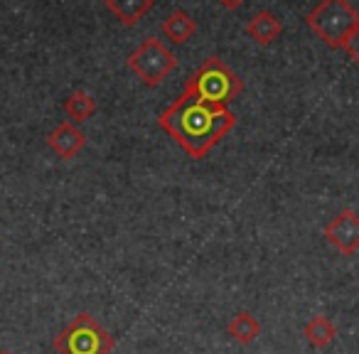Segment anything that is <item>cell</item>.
I'll return each instance as SVG.
<instances>
[{
  "label": "cell",
  "mask_w": 359,
  "mask_h": 354,
  "mask_svg": "<svg viewBox=\"0 0 359 354\" xmlns=\"http://www.w3.org/2000/svg\"><path fill=\"white\" fill-rule=\"evenodd\" d=\"M305 22L330 50H339L354 27H359V13L347 0H320Z\"/></svg>",
  "instance_id": "3"
},
{
  "label": "cell",
  "mask_w": 359,
  "mask_h": 354,
  "mask_svg": "<svg viewBox=\"0 0 359 354\" xmlns=\"http://www.w3.org/2000/svg\"><path fill=\"white\" fill-rule=\"evenodd\" d=\"M325 236L337 251L344 256H352L359 251V215L354 210H342L327 226H325Z\"/></svg>",
  "instance_id": "6"
},
{
  "label": "cell",
  "mask_w": 359,
  "mask_h": 354,
  "mask_svg": "<svg viewBox=\"0 0 359 354\" xmlns=\"http://www.w3.org/2000/svg\"><path fill=\"white\" fill-rule=\"evenodd\" d=\"M65 111L72 123H84L86 118H91V116L96 114V101L91 99L89 91L76 89V91H72L69 99L65 101Z\"/></svg>",
  "instance_id": "11"
},
{
  "label": "cell",
  "mask_w": 359,
  "mask_h": 354,
  "mask_svg": "<svg viewBox=\"0 0 359 354\" xmlns=\"http://www.w3.org/2000/svg\"><path fill=\"white\" fill-rule=\"evenodd\" d=\"M334 334H337V327H334L332 320L325 318V315H318V318L310 320V322L305 325V337H308V342L318 349L327 347V344L334 339Z\"/></svg>",
  "instance_id": "12"
},
{
  "label": "cell",
  "mask_w": 359,
  "mask_h": 354,
  "mask_svg": "<svg viewBox=\"0 0 359 354\" xmlns=\"http://www.w3.org/2000/svg\"><path fill=\"white\" fill-rule=\"evenodd\" d=\"M128 67L133 74H138V79L143 81L145 86L155 89L170 72H175L177 57L163 45V40L150 35V37H145L138 45V50L128 57Z\"/></svg>",
  "instance_id": "5"
},
{
  "label": "cell",
  "mask_w": 359,
  "mask_h": 354,
  "mask_svg": "<svg viewBox=\"0 0 359 354\" xmlns=\"http://www.w3.org/2000/svg\"><path fill=\"white\" fill-rule=\"evenodd\" d=\"M160 32H163V35L168 37L172 45H185L187 40H192V37H195L197 22L192 20L190 13L182 11V8H177V11H172L163 20V25H160Z\"/></svg>",
  "instance_id": "9"
},
{
  "label": "cell",
  "mask_w": 359,
  "mask_h": 354,
  "mask_svg": "<svg viewBox=\"0 0 359 354\" xmlns=\"http://www.w3.org/2000/svg\"><path fill=\"white\" fill-rule=\"evenodd\" d=\"M106 8L118 18L123 25L133 27L155 8V0H104Z\"/></svg>",
  "instance_id": "10"
},
{
  "label": "cell",
  "mask_w": 359,
  "mask_h": 354,
  "mask_svg": "<svg viewBox=\"0 0 359 354\" xmlns=\"http://www.w3.org/2000/svg\"><path fill=\"white\" fill-rule=\"evenodd\" d=\"M185 89L212 106H226L244 91V81L219 57H207L185 81Z\"/></svg>",
  "instance_id": "2"
},
{
  "label": "cell",
  "mask_w": 359,
  "mask_h": 354,
  "mask_svg": "<svg viewBox=\"0 0 359 354\" xmlns=\"http://www.w3.org/2000/svg\"><path fill=\"white\" fill-rule=\"evenodd\" d=\"M342 50L347 52L349 57H352V62H354V64H359V27H354V30H352V35H349L347 40H344Z\"/></svg>",
  "instance_id": "14"
},
{
  "label": "cell",
  "mask_w": 359,
  "mask_h": 354,
  "mask_svg": "<svg viewBox=\"0 0 359 354\" xmlns=\"http://www.w3.org/2000/svg\"><path fill=\"white\" fill-rule=\"evenodd\" d=\"M241 3H244V0H219V6L224 8V11H236V8H241Z\"/></svg>",
  "instance_id": "15"
},
{
  "label": "cell",
  "mask_w": 359,
  "mask_h": 354,
  "mask_svg": "<svg viewBox=\"0 0 359 354\" xmlns=\"http://www.w3.org/2000/svg\"><path fill=\"white\" fill-rule=\"evenodd\" d=\"M47 145L52 148V153H57V158L62 160H72L84 150L86 145V135L79 130V125L65 121L60 123L50 135H47Z\"/></svg>",
  "instance_id": "7"
},
{
  "label": "cell",
  "mask_w": 359,
  "mask_h": 354,
  "mask_svg": "<svg viewBox=\"0 0 359 354\" xmlns=\"http://www.w3.org/2000/svg\"><path fill=\"white\" fill-rule=\"evenodd\" d=\"M261 332V322L251 313H239L229 325V334L239 344H251Z\"/></svg>",
  "instance_id": "13"
},
{
  "label": "cell",
  "mask_w": 359,
  "mask_h": 354,
  "mask_svg": "<svg viewBox=\"0 0 359 354\" xmlns=\"http://www.w3.org/2000/svg\"><path fill=\"white\" fill-rule=\"evenodd\" d=\"M0 354H11V352H8V349H0Z\"/></svg>",
  "instance_id": "16"
},
{
  "label": "cell",
  "mask_w": 359,
  "mask_h": 354,
  "mask_svg": "<svg viewBox=\"0 0 359 354\" xmlns=\"http://www.w3.org/2000/svg\"><path fill=\"white\" fill-rule=\"evenodd\" d=\"M160 128L168 130L175 143L190 158L200 160L236 125V116L226 106H212L182 89L180 99L158 118Z\"/></svg>",
  "instance_id": "1"
},
{
  "label": "cell",
  "mask_w": 359,
  "mask_h": 354,
  "mask_svg": "<svg viewBox=\"0 0 359 354\" xmlns=\"http://www.w3.org/2000/svg\"><path fill=\"white\" fill-rule=\"evenodd\" d=\"M55 349L60 354H111L114 337L89 313H79L55 337Z\"/></svg>",
  "instance_id": "4"
},
{
  "label": "cell",
  "mask_w": 359,
  "mask_h": 354,
  "mask_svg": "<svg viewBox=\"0 0 359 354\" xmlns=\"http://www.w3.org/2000/svg\"><path fill=\"white\" fill-rule=\"evenodd\" d=\"M280 32H283V25H280L278 18H276L271 11H259L249 20V25H246V35L261 47L273 45V42L280 37Z\"/></svg>",
  "instance_id": "8"
}]
</instances>
